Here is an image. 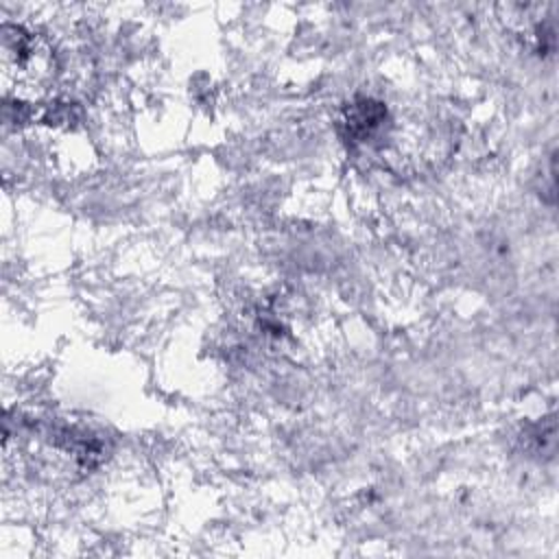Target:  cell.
I'll return each instance as SVG.
<instances>
[{"label": "cell", "instance_id": "1", "mask_svg": "<svg viewBox=\"0 0 559 559\" xmlns=\"http://www.w3.org/2000/svg\"><path fill=\"white\" fill-rule=\"evenodd\" d=\"M2 70L4 76L15 74V81L22 90H31L41 85L50 74V50L24 28H15V33L4 26L2 37Z\"/></svg>", "mask_w": 559, "mask_h": 559}]
</instances>
